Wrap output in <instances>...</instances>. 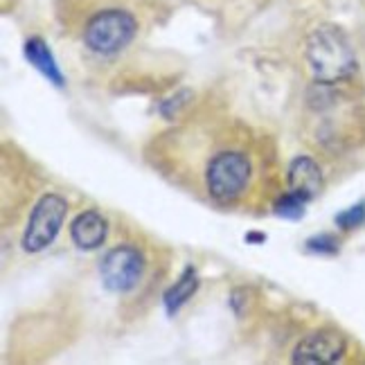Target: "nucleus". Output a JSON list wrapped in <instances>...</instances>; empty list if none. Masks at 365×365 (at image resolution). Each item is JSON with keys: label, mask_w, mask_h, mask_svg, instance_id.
<instances>
[{"label": "nucleus", "mask_w": 365, "mask_h": 365, "mask_svg": "<svg viewBox=\"0 0 365 365\" xmlns=\"http://www.w3.org/2000/svg\"><path fill=\"white\" fill-rule=\"evenodd\" d=\"M68 215V203L63 196L59 194H43L34 205L30 219H27V226L23 232L21 246L25 252H41L52 242L57 240V235L63 226Z\"/></svg>", "instance_id": "obj_4"}, {"label": "nucleus", "mask_w": 365, "mask_h": 365, "mask_svg": "<svg viewBox=\"0 0 365 365\" xmlns=\"http://www.w3.org/2000/svg\"><path fill=\"white\" fill-rule=\"evenodd\" d=\"M246 240H248V242H264L266 237H264V235H248Z\"/></svg>", "instance_id": "obj_14"}, {"label": "nucleus", "mask_w": 365, "mask_h": 365, "mask_svg": "<svg viewBox=\"0 0 365 365\" xmlns=\"http://www.w3.org/2000/svg\"><path fill=\"white\" fill-rule=\"evenodd\" d=\"M108 223L106 219L97 212V210H86L75 217V221L70 223V237L77 248L81 250H95L100 248L106 240Z\"/></svg>", "instance_id": "obj_8"}, {"label": "nucleus", "mask_w": 365, "mask_h": 365, "mask_svg": "<svg viewBox=\"0 0 365 365\" xmlns=\"http://www.w3.org/2000/svg\"><path fill=\"white\" fill-rule=\"evenodd\" d=\"M252 174L250 158L240 149H223L205 165V192L217 203H232L246 192Z\"/></svg>", "instance_id": "obj_2"}, {"label": "nucleus", "mask_w": 365, "mask_h": 365, "mask_svg": "<svg viewBox=\"0 0 365 365\" xmlns=\"http://www.w3.org/2000/svg\"><path fill=\"white\" fill-rule=\"evenodd\" d=\"M339 248H341V242L329 232L314 235L312 240H307V250L316 252V255H336Z\"/></svg>", "instance_id": "obj_13"}, {"label": "nucleus", "mask_w": 365, "mask_h": 365, "mask_svg": "<svg viewBox=\"0 0 365 365\" xmlns=\"http://www.w3.org/2000/svg\"><path fill=\"white\" fill-rule=\"evenodd\" d=\"M196 289H199V275H196V271L192 269V266H187V269L182 271V275L165 291V296H163L167 316H176L180 312V307L192 300Z\"/></svg>", "instance_id": "obj_10"}, {"label": "nucleus", "mask_w": 365, "mask_h": 365, "mask_svg": "<svg viewBox=\"0 0 365 365\" xmlns=\"http://www.w3.org/2000/svg\"><path fill=\"white\" fill-rule=\"evenodd\" d=\"M304 59L320 86H336L356 75L359 59L349 36L339 25L322 23L307 36Z\"/></svg>", "instance_id": "obj_1"}, {"label": "nucleus", "mask_w": 365, "mask_h": 365, "mask_svg": "<svg viewBox=\"0 0 365 365\" xmlns=\"http://www.w3.org/2000/svg\"><path fill=\"white\" fill-rule=\"evenodd\" d=\"M347 352V339L334 327L316 329L296 345L293 363L300 365H331L339 363Z\"/></svg>", "instance_id": "obj_6"}, {"label": "nucleus", "mask_w": 365, "mask_h": 365, "mask_svg": "<svg viewBox=\"0 0 365 365\" xmlns=\"http://www.w3.org/2000/svg\"><path fill=\"white\" fill-rule=\"evenodd\" d=\"M304 203H307V201H302L300 196H296V194H291V192H289V194L279 196V199L275 201L273 212H275L277 217H282V219L298 221V219L304 217Z\"/></svg>", "instance_id": "obj_11"}, {"label": "nucleus", "mask_w": 365, "mask_h": 365, "mask_svg": "<svg viewBox=\"0 0 365 365\" xmlns=\"http://www.w3.org/2000/svg\"><path fill=\"white\" fill-rule=\"evenodd\" d=\"M138 21L126 9H102L83 27V43L95 54L110 57L118 54L135 38Z\"/></svg>", "instance_id": "obj_3"}, {"label": "nucleus", "mask_w": 365, "mask_h": 365, "mask_svg": "<svg viewBox=\"0 0 365 365\" xmlns=\"http://www.w3.org/2000/svg\"><path fill=\"white\" fill-rule=\"evenodd\" d=\"M25 59L30 61L41 75H43L52 86H57V88H63V73H61V68L57 63V59H54V54L50 50V46L46 43L41 36H32V38H27L25 41Z\"/></svg>", "instance_id": "obj_9"}, {"label": "nucleus", "mask_w": 365, "mask_h": 365, "mask_svg": "<svg viewBox=\"0 0 365 365\" xmlns=\"http://www.w3.org/2000/svg\"><path fill=\"white\" fill-rule=\"evenodd\" d=\"M287 182H289V192L300 196L307 203L314 201L322 192V187H325V178H322L318 163L309 156H296L291 160L287 170Z\"/></svg>", "instance_id": "obj_7"}, {"label": "nucleus", "mask_w": 365, "mask_h": 365, "mask_svg": "<svg viewBox=\"0 0 365 365\" xmlns=\"http://www.w3.org/2000/svg\"><path fill=\"white\" fill-rule=\"evenodd\" d=\"M145 273V257L135 246L122 244L110 248L100 262L102 284L110 293H129Z\"/></svg>", "instance_id": "obj_5"}, {"label": "nucleus", "mask_w": 365, "mask_h": 365, "mask_svg": "<svg viewBox=\"0 0 365 365\" xmlns=\"http://www.w3.org/2000/svg\"><path fill=\"white\" fill-rule=\"evenodd\" d=\"M334 221H336V226H339L341 230H354V228L363 226V223H365V201L343 210L341 215H336Z\"/></svg>", "instance_id": "obj_12"}]
</instances>
